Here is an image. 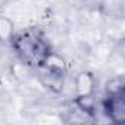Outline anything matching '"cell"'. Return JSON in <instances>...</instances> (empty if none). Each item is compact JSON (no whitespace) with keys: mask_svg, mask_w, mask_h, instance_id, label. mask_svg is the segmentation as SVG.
<instances>
[{"mask_svg":"<svg viewBox=\"0 0 125 125\" xmlns=\"http://www.w3.org/2000/svg\"><path fill=\"white\" fill-rule=\"evenodd\" d=\"M12 35V23L9 19H0V38L1 39H9Z\"/></svg>","mask_w":125,"mask_h":125,"instance_id":"7a4b0ae2","label":"cell"},{"mask_svg":"<svg viewBox=\"0 0 125 125\" xmlns=\"http://www.w3.org/2000/svg\"><path fill=\"white\" fill-rule=\"evenodd\" d=\"M103 108L114 124H125V96H111L105 100Z\"/></svg>","mask_w":125,"mask_h":125,"instance_id":"6da1fadb","label":"cell"},{"mask_svg":"<svg viewBox=\"0 0 125 125\" xmlns=\"http://www.w3.org/2000/svg\"><path fill=\"white\" fill-rule=\"evenodd\" d=\"M119 125H125V124H119Z\"/></svg>","mask_w":125,"mask_h":125,"instance_id":"3957f363","label":"cell"}]
</instances>
